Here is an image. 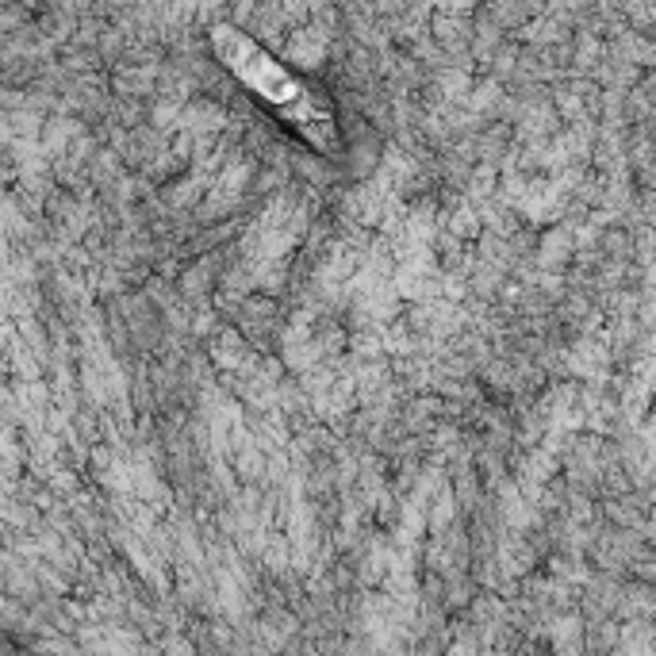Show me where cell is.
Masks as SVG:
<instances>
[{
  "label": "cell",
  "mask_w": 656,
  "mask_h": 656,
  "mask_svg": "<svg viewBox=\"0 0 656 656\" xmlns=\"http://www.w3.org/2000/svg\"><path fill=\"white\" fill-rule=\"evenodd\" d=\"M212 46H215L219 62H223L261 104H269L284 123H292L296 131H303L311 146L334 154L338 150L334 111H330V104L322 100L307 81L296 77L292 70H284L265 46L246 39V35L234 31V27H215Z\"/></svg>",
  "instance_id": "obj_1"
}]
</instances>
